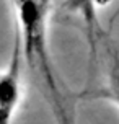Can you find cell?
Listing matches in <instances>:
<instances>
[{
  "label": "cell",
  "instance_id": "obj_4",
  "mask_svg": "<svg viewBox=\"0 0 119 124\" xmlns=\"http://www.w3.org/2000/svg\"><path fill=\"white\" fill-rule=\"evenodd\" d=\"M91 96L109 100V101H113L114 105L119 108V54L118 52H113V57H111L108 85L103 87L98 93H93Z\"/></svg>",
  "mask_w": 119,
  "mask_h": 124
},
{
  "label": "cell",
  "instance_id": "obj_2",
  "mask_svg": "<svg viewBox=\"0 0 119 124\" xmlns=\"http://www.w3.org/2000/svg\"><path fill=\"white\" fill-rule=\"evenodd\" d=\"M21 47L18 36L15 38L10 62L0 70V124H12L16 114L20 101L23 98V80H21Z\"/></svg>",
  "mask_w": 119,
  "mask_h": 124
},
{
  "label": "cell",
  "instance_id": "obj_1",
  "mask_svg": "<svg viewBox=\"0 0 119 124\" xmlns=\"http://www.w3.org/2000/svg\"><path fill=\"white\" fill-rule=\"evenodd\" d=\"M16 15V36L21 56L39 78L41 92L57 124H75L74 101L64 92L54 72L47 44L51 0H10Z\"/></svg>",
  "mask_w": 119,
  "mask_h": 124
},
{
  "label": "cell",
  "instance_id": "obj_3",
  "mask_svg": "<svg viewBox=\"0 0 119 124\" xmlns=\"http://www.w3.org/2000/svg\"><path fill=\"white\" fill-rule=\"evenodd\" d=\"M98 0H64L60 10L69 15H77L83 21L87 31L88 47H90V64H95L96 57V41L100 34V18H98Z\"/></svg>",
  "mask_w": 119,
  "mask_h": 124
}]
</instances>
